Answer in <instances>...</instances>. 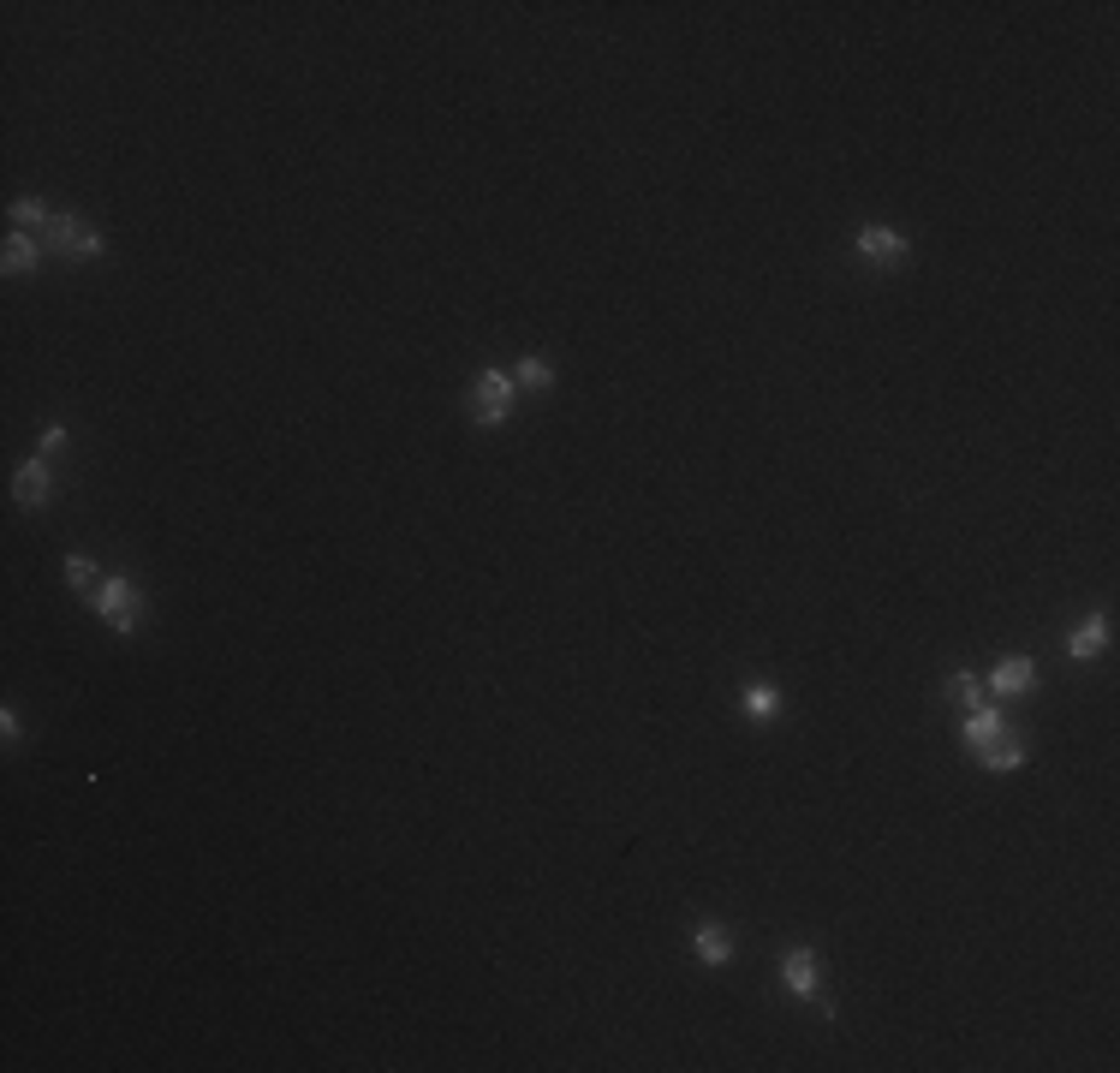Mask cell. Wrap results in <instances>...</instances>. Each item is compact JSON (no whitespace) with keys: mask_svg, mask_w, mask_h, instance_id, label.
<instances>
[{"mask_svg":"<svg viewBox=\"0 0 1120 1073\" xmlns=\"http://www.w3.org/2000/svg\"><path fill=\"white\" fill-rule=\"evenodd\" d=\"M36 257H42V251H36V238H30V233H12V238H6V257H0V262H6V275H24V269H36Z\"/></svg>","mask_w":1120,"mask_h":1073,"instance_id":"cell-11","label":"cell"},{"mask_svg":"<svg viewBox=\"0 0 1120 1073\" xmlns=\"http://www.w3.org/2000/svg\"><path fill=\"white\" fill-rule=\"evenodd\" d=\"M1031 680H1037V662L1031 656H1007V662L989 674V698H1020V691H1031Z\"/></svg>","mask_w":1120,"mask_h":1073,"instance_id":"cell-5","label":"cell"},{"mask_svg":"<svg viewBox=\"0 0 1120 1073\" xmlns=\"http://www.w3.org/2000/svg\"><path fill=\"white\" fill-rule=\"evenodd\" d=\"M90 602L114 632H132V626H138V591H132V578H102V591H95Z\"/></svg>","mask_w":1120,"mask_h":1073,"instance_id":"cell-2","label":"cell"},{"mask_svg":"<svg viewBox=\"0 0 1120 1073\" xmlns=\"http://www.w3.org/2000/svg\"><path fill=\"white\" fill-rule=\"evenodd\" d=\"M977 758L989 763V769H1020V763H1025V745H1020V739H1007V734H1001V739H989V745H983Z\"/></svg>","mask_w":1120,"mask_h":1073,"instance_id":"cell-12","label":"cell"},{"mask_svg":"<svg viewBox=\"0 0 1120 1073\" xmlns=\"http://www.w3.org/2000/svg\"><path fill=\"white\" fill-rule=\"evenodd\" d=\"M691 949H697V960H703V966H727V954H734V942H727V930H721V925H697V936H691Z\"/></svg>","mask_w":1120,"mask_h":1073,"instance_id":"cell-10","label":"cell"},{"mask_svg":"<svg viewBox=\"0 0 1120 1073\" xmlns=\"http://www.w3.org/2000/svg\"><path fill=\"white\" fill-rule=\"evenodd\" d=\"M60 448H66V429H60V424H48V429H42V442H36V453H60Z\"/></svg>","mask_w":1120,"mask_h":1073,"instance_id":"cell-18","label":"cell"},{"mask_svg":"<svg viewBox=\"0 0 1120 1073\" xmlns=\"http://www.w3.org/2000/svg\"><path fill=\"white\" fill-rule=\"evenodd\" d=\"M48 483H54V477H48L42 453H36L30 465H19V483H12V501H19V507H42V501H48Z\"/></svg>","mask_w":1120,"mask_h":1073,"instance_id":"cell-8","label":"cell"},{"mask_svg":"<svg viewBox=\"0 0 1120 1073\" xmlns=\"http://www.w3.org/2000/svg\"><path fill=\"white\" fill-rule=\"evenodd\" d=\"M48 245L54 251H66V257H102V233H90L78 215H48Z\"/></svg>","mask_w":1120,"mask_h":1073,"instance_id":"cell-3","label":"cell"},{"mask_svg":"<svg viewBox=\"0 0 1120 1073\" xmlns=\"http://www.w3.org/2000/svg\"><path fill=\"white\" fill-rule=\"evenodd\" d=\"M781 978H786V990H793V996H810V990H816V954H810V949H786L781 954Z\"/></svg>","mask_w":1120,"mask_h":1073,"instance_id":"cell-6","label":"cell"},{"mask_svg":"<svg viewBox=\"0 0 1120 1073\" xmlns=\"http://www.w3.org/2000/svg\"><path fill=\"white\" fill-rule=\"evenodd\" d=\"M858 257L877 262V269H894V262H906V238L894 227H864L858 233Z\"/></svg>","mask_w":1120,"mask_h":1073,"instance_id":"cell-4","label":"cell"},{"mask_svg":"<svg viewBox=\"0 0 1120 1073\" xmlns=\"http://www.w3.org/2000/svg\"><path fill=\"white\" fill-rule=\"evenodd\" d=\"M1102 644H1109V620H1102V615H1091V620H1079V626H1072L1067 656H1079V662H1091V656L1102 650Z\"/></svg>","mask_w":1120,"mask_h":1073,"instance_id":"cell-9","label":"cell"},{"mask_svg":"<svg viewBox=\"0 0 1120 1073\" xmlns=\"http://www.w3.org/2000/svg\"><path fill=\"white\" fill-rule=\"evenodd\" d=\"M66 578L78 585V591H90V596L102 591V578H95V561H90V555H66Z\"/></svg>","mask_w":1120,"mask_h":1073,"instance_id":"cell-15","label":"cell"},{"mask_svg":"<svg viewBox=\"0 0 1120 1073\" xmlns=\"http://www.w3.org/2000/svg\"><path fill=\"white\" fill-rule=\"evenodd\" d=\"M554 382V364H543V358H524L519 364V388H548Z\"/></svg>","mask_w":1120,"mask_h":1073,"instance_id":"cell-17","label":"cell"},{"mask_svg":"<svg viewBox=\"0 0 1120 1073\" xmlns=\"http://www.w3.org/2000/svg\"><path fill=\"white\" fill-rule=\"evenodd\" d=\"M12 227H48V215H42V203H36V197H19V203H12Z\"/></svg>","mask_w":1120,"mask_h":1073,"instance_id":"cell-16","label":"cell"},{"mask_svg":"<svg viewBox=\"0 0 1120 1073\" xmlns=\"http://www.w3.org/2000/svg\"><path fill=\"white\" fill-rule=\"evenodd\" d=\"M739 704H745V715L769 722V715L781 710V691H775V686H745V698H739Z\"/></svg>","mask_w":1120,"mask_h":1073,"instance_id":"cell-13","label":"cell"},{"mask_svg":"<svg viewBox=\"0 0 1120 1073\" xmlns=\"http://www.w3.org/2000/svg\"><path fill=\"white\" fill-rule=\"evenodd\" d=\"M513 394H519V382L507 376V370H483L477 376V424H507V412H513Z\"/></svg>","mask_w":1120,"mask_h":1073,"instance_id":"cell-1","label":"cell"},{"mask_svg":"<svg viewBox=\"0 0 1120 1073\" xmlns=\"http://www.w3.org/2000/svg\"><path fill=\"white\" fill-rule=\"evenodd\" d=\"M948 691L959 698V704H966V710H977V704H989V691H983V680H977V674H953V680H948Z\"/></svg>","mask_w":1120,"mask_h":1073,"instance_id":"cell-14","label":"cell"},{"mask_svg":"<svg viewBox=\"0 0 1120 1073\" xmlns=\"http://www.w3.org/2000/svg\"><path fill=\"white\" fill-rule=\"evenodd\" d=\"M959 734H966V745H972V752H983L989 739H1001V734H1007V722H1001V710H996V704H977V710L966 715V728H959Z\"/></svg>","mask_w":1120,"mask_h":1073,"instance_id":"cell-7","label":"cell"}]
</instances>
